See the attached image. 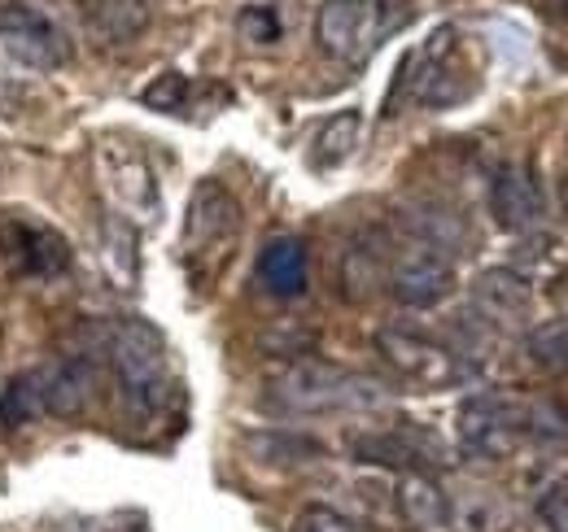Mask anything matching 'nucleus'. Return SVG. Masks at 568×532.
<instances>
[{"mask_svg":"<svg viewBox=\"0 0 568 532\" xmlns=\"http://www.w3.org/2000/svg\"><path fill=\"white\" fill-rule=\"evenodd\" d=\"M22 101H27V83L18 79V74H9V70L0 66V114L9 119V114H18L22 110Z\"/></svg>","mask_w":568,"mask_h":532,"instance_id":"a878e982","label":"nucleus"},{"mask_svg":"<svg viewBox=\"0 0 568 532\" xmlns=\"http://www.w3.org/2000/svg\"><path fill=\"white\" fill-rule=\"evenodd\" d=\"M189 79L184 74H175V70H166L162 79H153L149 88L141 92V101L149 110H166V114H184V105H189Z\"/></svg>","mask_w":568,"mask_h":532,"instance_id":"4be33fe9","label":"nucleus"},{"mask_svg":"<svg viewBox=\"0 0 568 532\" xmlns=\"http://www.w3.org/2000/svg\"><path fill=\"white\" fill-rule=\"evenodd\" d=\"M88 27L105 44H132L149 27V4L144 0H88Z\"/></svg>","mask_w":568,"mask_h":532,"instance_id":"2eb2a0df","label":"nucleus"},{"mask_svg":"<svg viewBox=\"0 0 568 532\" xmlns=\"http://www.w3.org/2000/svg\"><path fill=\"white\" fill-rule=\"evenodd\" d=\"M0 44L18 66L53 70L71 58L67 35L31 4H0Z\"/></svg>","mask_w":568,"mask_h":532,"instance_id":"0eeeda50","label":"nucleus"},{"mask_svg":"<svg viewBox=\"0 0 568 532\" xmlns=\"http://www.w3.org/2000/svg\"><path fill=\"white\" fill-rule=\"evenodd\" d=\"M358 127H363L358 110H346V114L328 119V123L320 127V135H315V144H311V166H315V171H333V166H342V162L355 153Z\"/></svg>","mask_w":568,"mask_h":532,"instance_id":"6ab92c4d","label":"nucleus"},{"mask_svg":"<svg viewBox=\"0 0 568 532\" xmlns=\"http://www.w3.org/2000/svg\"><path fill=\"white\" fill-rule=\"evenodd\" d=\"M258 284L272 297H302L306 293V245L297 236H276L258 254Z\"/></svg>","mask_w":568,"mask_h":532,"instance_id":"4468645a","label":"nucleus"},{"mask_svg":"<svg viewBox=\"0 0 568 532\" xmlns=\"http://www.w3.org/2000/svg\"><path fill=\"white\" fill-rule=\"evenodd\" d=\"M376 349H381V354H385V362H389L403 380H412V385L442 389V385L459 380V362H455V354H450V349H442V345H433L428 336L385 328V332L376 336Z\"/></svg>","mask_w":568,"mask_h":532,"instance_id":"6e6552de","label":"nucleus"},{"mask_svg":"<svg viewBox=\"0 0 568 532\" xmlns=\"http://www.w3.org/2000/svg\"><path fill=\"white\" fill-rule=\"evenodd\" d=\"M525 441L547 454H568V406L556 398H538L525 406Z\"/></svg>","mask_w":568,"mask_h":532,"instance_id":"f3484780","label":"nucleus"},{"mask_svg":"<svg viewBox=\"0 0 568 532\" xmlns=\"http://www.w3.org/2000/svg\"><path fill=\"white\" fill-rule=\"evenodd\" d=\"M293 532H367V529L355 524L351 515L333 511V507H306V511H297Z\"/></svg>","mask_w":568,"mask_h":532,"instance_id":"b1692460","label":"nucleus"},{"mask_svg":"<svg viewBox=\"0 0 568 532\" xmlns=\"http://www.w3.org/2000/svg\"><path fill=\"white\" fill-rule=\"evenodd\" d=\"M542 9H547L551 18H565L568 22V0H542Z\"/></svg>","mask_w":568,"mask_h":532,"instance_id":"bb28decb","label":"nucleus"},{"mask_svg":"<svg viewBox=\"0 0 568 532\" xmlns=\"http://www.w3.org/2000/svg\"><path fill=\"white\" fill-rule=\"evenodd\" d=\"M358 463L403 467V471H428L442 463V441L425 428H394V432H363L351 441Z\"/></svg>","mask_w":568,"mask_h":532,"instance_id":"9b49d317","label":"nucleus"},{"mask_svg":"<svg viewBox=\"0 0 568 532\" xmlns=\"http://www.w3.org/2000/svg\"><path fill=\"white\" fill-rule=\"evenodd\" d=\"M450 520L464 532H511V507L490 489H468V498L450 502Z\"/></svg>","mask_w":568,"mask_h":532,"instance_id":"a211bd4d","label":"nucleus"},{"mask_svg":"<svg viewBox=\"0 0 568 532\" xmlns=\"http://www.w3.org/2000/svg\"><path fill=\"white\" fill-rule=\"evenodd\" d=\"M267 410L276 415H342V410H376L389 401V389L363 371H346L320 358L288 362L267 385Z\"/></svg>","mask_w":568,"mask_h":532,"instance_id":"f257e3e1","label":"nucleus"},{"mask_svg":"<svg viewBox=\"0 0 568 532\" xmlns=\"http://www.w3.org/2000/svg\"><path fill=\"white\" fill-rule=\"evenodd\" d=\"M398 507L416 529H446L450 524V498L425 471H407L398 484Z\"/></svg>","mask_w":568,"mask_h":532,"instance_id":"dca6fc26","label":"nucleus"},{"mask_svg":"<svg viewBox=\"0 0 568 532\" xmlns=\"http://www.w3.org/2000/svg\"><path fill=\"white\" fill-rule=\"evenodd\" d=\"M241 232V205L227 188L206 180L189 201V223H184V249L189 258H202L211 249H223Z\"/></svg>","mask_w":568,"mask_h":532,"instance_id":"1a4fd4ad","label":"nucleus"},{"mask_svg":"<svg viewBox=\"0 0 568 532\" xmlns=\"http://www.w3.org/2000/svg\"><path fill=\"white\" fill-rule=\"evenodd\" d=\"M346 284V293L351 297H367L372 293V284L381 279V245H376V236L372 241H358L355 249L346 254V275H342Z\"/></svg>","mask_w":568,"mask_h":532,"instance_id":"412c9836","label":"nucleus"},{"mask_svg":"<svg viewBox=\"0 0 568 532\" xmlns=\"http://www.w3.org/2000/svg\"><path fill=\"white\" fill-rule=\"evenodd\" d=\"M525 349L534 358V367L551 371V376H568V319H542L525 336Z\"/></svg>","mask_w":568,"mask_h":532,"instance_id":"aec40b11","label":"nucleus"},{"mask_svg":"<svg viewBox=\"0 0 568 532\" xmlns=\"http://www.w3.org/2000/svg\"><path fill=\"white\" fill-rule=\"evenodd\" d=\"M398 22H407V9L385 13V0H324L315 13V40L328 58L355 66Z\"/></svg>","mask_w":568,"mask_h":532,"instance_id":"20e7f679","label":"nucleus"},{"mask_svg":"<svg viewBox=\"0 0 568 532\" xmlns=\"http://www.w3.org/2000/svg\"><path fill=\"white\" fill-rule=\"evenodd\" d=\"M236 31L250 44H276L281 40V13L272 4H245L241 18H236Z\"/></svg>","mask_w":568,"mask_h":532,"instance_id":"5701e85b","label":"nucleus"},{"mask_svg":"<svg viewBox=\"0 0 568 532\" xmlns=\"http://www.w3.org/2000/svg\"><path fill=\"white\" fill-rule=\"evenodd\" d=\"M473 301H477V310L490 315L495 324H516V319L529 315L534 288H529V279H525L520 270H511V266H490V270L477 275Z\"/></svg>","mask_w":568,"mask_h":532,"instance_id":"ddd939ff","label":"nucleus"},{"mask_svg":"<svg viewBox=\"0 0 568 532\" xmlns=\"http://www.w3.org/2000/svg\"><path fill=\"white\" fill-rule=\"evenodd\" d=\"M0 258L18 279H53L71 266V249L53 227H40L31 218H4L0 223Z\"/></svg>","mask_w":568,"mask_h":532,"instance_id":"423d86ee","label":"nucleus"},{"mask_svg":"<svg viewBox=\"0 0 568 532\" xmlns=\"http://www.w3.org/2000/svg\"><path fill=\"white\" fill-rule=\"evenodd\" d=\"M455 432L468 459H507L525 441V406L498 393H473L459 406Z\"/></svg>","mask_w":568,"mask_h":532,"instance_id":"39448f33","label":"nucleus"},{"mask_svg":"<svg viewBox=\"0 0 568 532\" xmlns=\"http://www.w3.org/2000/svg\"><path fill=\"white\" fill-rule=\"evenodd\" d=\"M490 209H495L498 227L507 232H529L542 218V193L534 184V175L525 166H503L490 184Z\"/></svg>","mask_w":568,"mask_h":532,"instance_id":"f8f14e48","label":"nucleus"},{"mask_svg":"<svg viewBox=\"0 0 568 532\" xmlns=\"http://www.w3.org/2000/svg\"><path fill=\"white\" fill-rule=\"evenodd\" d=\"M105 354L114 362L123 401L136 415H162L171 401V362L162 332L144 319H114L105 328Z\"/></svg>","mask_w":568,"mask_h":532,"instance_id":"f03ea898","label":"nucleus"},{"mask_svg":"<svg viewBox=\"0 0 568 532\" xmlns=\"http://www.w3.org/2000/svg\"><path fill=\"white\" fill-rule=\"evenodd\" d=\"M97 389V362L83 354L53 358L44 367L22 371L4 393H0V423L18 428L44 415H79Z\"/></svg>","mask_w":568,"mask_h":532,"instance_id":"7ed1b4c3","label":"nucleus"},{"mask_svg":"<svg viewBox=\"0 0 568 532\" xmlns=\"http://www.w3.org/2000/svg\"><path fill=\"white\" fill-rule=\"evenodd\" d=\"M538 515L551 532H568V484H551L538 502Z\"/></svg>","mask_w":568,"mask_h":532,"instance_id":"393cba45","label":"nucleus"},{"mask_svg":"<svg viewBox=\"0 0 568 532\" xmlns=\"http://www.w3.org/2000/svg\"><path fill=\"white\" fill-rule=\"evenodd\" d=\"M455 288V266L450 258H442L433 245L425 249H412L407 258H398L394 275H389V293L398 306H412V310H428L437 301H446Z\"/></svg>","mask_w":568,"mask_h":532,"instance_id":"9d476101","label":"nucleus"},{"mask_svg":"<svg viewBox=\"0 0 568 532\" xmlns=\"http://www.w3.org/2000/svg\"><path fill=\"white\" fill-rule=\"evenodd\" d=\"M560 201H565V214H568V175H565V184H560Z\"/></svg>","mask_w":568,"mask_h":532,"instance_id":"cd10ccee","label":"nucleus"}]
</instances>
